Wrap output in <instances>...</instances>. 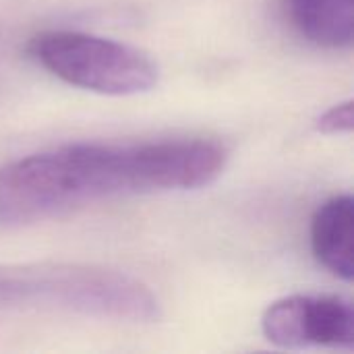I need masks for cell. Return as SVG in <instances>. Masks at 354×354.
I'll return each mask as SVG.
<instances>
[{
  "label": "cell",
  "instance_id": "cell-6",
  "mask_svg": "<svg viewBox=\"0 0 354 354\" xmlns=\"http://www.w3.org/2000/svg\"><path fill=\"white\" fill-rule=\"evenodd\" d=\"M292 27L311 44L348 50L354 39V0H284Z\"/></svg>",
  "mask_w": 354,
  "mask_h": 354
},
{
  "label": "cell",
  "instance_id": "cell-2",
  "mask_svg": "<svg viewBox=\"0 0 354 354\" xmlns=\"http://www.w3.org/2000/svg\"><path fill=\"white\" fill-rule=\"evenodd\" d=\"M46 311L156 324L162 305L141 280L89 263H0V313Z\"/></svg>",
  "mask_w": 354,
  "mask_h": 354
},
{
  "label": "cell",
  "instance_id": "cell-4",
  "mask_svg": "<svg viewBox=\"0 0 354 354\" xmlns=\"http://www.w3.org/2000/svg\"><path fill=\"white\" fill-rule=\"evenodd\" d=\"M263 336L280 348H342L354 344L351 301L332 295H292L272 303L261 317Z\"/></svg>",
  "mask_w": 354,
  "mask_h": 354
},
{
  "label": "cell",
  "instance_id": "cell-1",
  "mask_svg": "<svg viewBox=\"0 0 354 354\" xmlns=\"http://www.w3.org/2000/svg\"><path fill=\"white\" fill-rule=\"evenodd\" d=\"M226 162L228 149L209 139L64 145L0 170V222L33 224L120 195L201 189Z\"/></svg>",
  "mask_w": 354,
  "mask_h": 354
},
{
  "label": "cell",
  "instance_id": "cell-5",
  "mask_svg": "<svg viewBox=\"0 0 354 354\" xmlns=\"http://www.w3.org/2000/svg\"><path fill=\"white\" fill-rule=\"evenodd\" d=\"M311 249L315 259L336 278L354 276V201L351 195L328 199L311 220Z\"/></svg>",
  "mask_w": 354,
  "mask_h": 354
},
{
  "label": "cell",
  "instance_id": "cell-7",
  "mask_svg": "<svg viewBox=\"0 0 354 354\" xmlns=\"http://www.w3.org/2000/svg\"><path fill=\"white\" fill-rule=\"evenodd\" d=\"M315 129L324 135H344L353 131V102L346 100L342 104L326 110L317 120Z\"/></svg>",
  "mask_w": 354,
  "mask_h": 354
},
{
  "label": "cell",
  "instance_id": "cell-3",
  "mask_svg": "<svg viewBox=\"0 0 354 354\" xmlns=\"http://www.w3.org/2000/svg\"><path fill=\"white\" fill-rule=\"evenodd\" d=\"M27 56L60 81L102 95H139L160 81L158 62L143 50L81 31H41Z\"/></svg>",
  "mask_w": 354,
  "mask_h": 354
}]
</instances>
